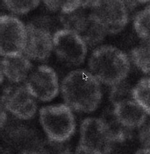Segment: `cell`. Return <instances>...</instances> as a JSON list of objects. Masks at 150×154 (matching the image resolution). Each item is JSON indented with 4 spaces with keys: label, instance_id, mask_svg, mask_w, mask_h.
<instances>
[{
    "label": "cell",
    "instance_id": "23",
    "mask_svg": "<svg viewBox=\"0 0 150 154\" xmlns=\"http://www.w3.org/2000/svg\"><path fill=\"white\" fill-rule=\"evenodd\" d=\"M63 1H44L43 3H44L46 8L52 12H57L60 11V8L62 6Z\"/></svg>",
    "mask_w": 150,
    "mask_h": 154
},
{
    "label": "cell",
    "instance_id": "3",
    "mask_svg": "<svg viewBox=\"0 0 150 154\" xmlns=\"http://www.w3.org/2000/svg\"><path fill=\"white\" fill-rule=\"evenodd\" d=\"M39 121L47 139L53 141L66 143L76 131L74 114L66 104L42 107L39 110Z\"/></svg>",
    "mask_w": 150,
    "mask_h": 154
},
{
    "label": "cell",
    "instance_id": "15",
    "mask_svg": "<svg viewBox=\"0 0 150 154\" xmlns=\"http://www.w3.org/2000/svg\"><path fill=\"white\" fill-rule=\"evenodd\" d=\"M133 98L147 115L150 116V77H145L133 86Z\"/></svg>",
    "mask_w": 150,
    "mask_h": 154
},
{
    "label": "cell",
    "instance_id": "1",
    "mask_svg": "<svg viewBox=\"0 0 150 154\" xmlns=\"http://www.w3.org/2000/svg\"><path fill=\"white\" fill-rule=\"evenodd\" d=\"M60 89L65 104L78 112L95 111L102 99L100 82L85 69L69 72L62 81Z\"/></svg>",
    "mask_w": 150,
    "mask_h": 154
},
{
    "label": "cell",
    "instance_id": "9",
    "mask_svg": "<svg viewBox=\"0 0 150 154\" xmlns=\"http://www.w3.org/2000/svg\"><path fill=\"white\" fill-rule=\"evenodd\" d=\"M24 85L33 97L44 102H50L59 93L57 74L51 67L47 65L33 68Z\"/></svg>",
    "mask_w": 150,
    "mask_h": 154
},
{
    "label": "cell",
    "instance_id": "25",
    "mask_svg": "<svg viewBox=\"0 0 150 154\" xmlns=\"http://www.w3.org/2000/svg\"><path fill=\"white\" fill-rule=\"evenodd\" d=\"M135 154H150V150L145 148H141L139 149Z\"/></svg>",
    "mask_w": 150,
    "mask_h": 154
},
{
    "label": "cell",
    "instance_id": "26",
    "mask_svg": "<svg viewBox=\"0 0 150 154\" xmlns=\"http://www.w3.org/2000/svg\"><path fill=\"white\" fill-rule=\"evenodd\" d=\"M19 154H38V153L35 150H26L21 152Z\"/></svg>",
    "mask_w": 150,
    "mask_h": 154
},
{
    "label": "cell",
    "instance_id": "19",
    "mask_svg": "<svg viewBox=\"0 0 150 154\" xmlns=\"http://www.w3.org/2000/svg\"><path fill=\"white\" fill-rule=\"evenodd\" d=\"M2 3L4 7L11 12L16 15H24L35 9L39 5L41 2L38 0H32V1L4 0Z\"/></svg>",
    "mask_w": 150,
    "mask_h": 154
},
{
    "label": "cell",
    "instance_id": "10",
    "mask_svg": "<svg viewBox=\"0 0 150 154\" xmlns=\"http://www.w3.org/2000/svg\"><path fill=\"white\" fill-rule=\"evenodd\" d=\"M2 106L16 118L28 120L36 114L37 104L25 85L7 87L2 97Z\"/></svg>",
    "mask_w": 150,
    "mask_h": 154
},
{
    "label": "cell",
    "instance_id": "11",
    "mask_svg": "<svg viewBox=\"0 0 150 154\" xmlns=\"http://www.w3.org/2000/svg\"><path fill=\"white\" fill-rule=\"evenodd\" d=\"M26 41L23 51L30 60L38 62L48 59L53 51V36L47 28L28 23Z\"/></svg>",
    "mask_w": 150,
    "mask_h": 154
},
{
    "label": "cell",
    "instance_id": "4",
    "mask_svg": "<svg viewBox=\"0 0 150 154\" xmlns=\"http://www.w3.org/2000/svg\"><path fill=\"white\" fill-rule=\"evenodd\" d=\"M91 16L103 28L106 34H117L128 22V9L124 1L96 0L84 1Z\"/></svg>",
    "mask_w": 150,
    "mask_h": 154
},
{
    "label": "cell",
    "instance_id": "7",
    "mask_svg": "<svg viewBox=\"0 0 150 154\" xmlns=\"http://www.w3.org/2000/svg\"><path fill=\"white\" fill-rule=\"evenodd\" d=\"M53 36V51L59 59L69 66H79L84 62L87 46L76 33L66 29L57 30Z\"/></svg>",
    "mask_w": 150,
    "mask_h": 154
},
{
    "label": "cell",
    "instance_id": "16",
    "mask_svg": "<svg viewBox=\"0 0 150 154\" xmlns=\"http://www.w3.org/2000/svg\"><path fill=\"white\" fill-rule=\"evenodd\" d=\"M133 28L140 38L145 42L150 43V4L136 14Z\"/></svg>",
    "mask_w": 150,
    "mask_h": 154
},
{
    "label": "cell",
    "instance_id": "6",
    "mask_svg": "<svg viewBox=\"0 0 150 154\" xmlns=\"http://www.w3.org/2000/svg\"><path fill=\"white\" fill-rule=\"evenodd\" d=\"M79 144L97 154H109L115 143L101 118H87L81 122Z\"/></svg>",
    "mask_w": 150,
    "mask_h": 154
},
{
    "label": "cell",
    "instance_id": "24",
    "mask_svg": "<svg viewBox=\"0 0 150 154\" xmlns=\"http://www.w3.org/2000/svg\"><path fill=\"white\" fill-rule=\"evenodd\" d=\"M74 154H97L80 146V144L76 148Z\"/></svg>",
    "mask_w": 150,
    "mask_h": 154
},
{
    "label": "cell",
    "instance_id": "5",
    "mask_svg": "<svg viewBox=\"0 0 150 154\" xmlns=\"http://www.w3.org/2000/svg\"><path fill=\"white\" fill-rule=\"evenodd\" d=\"M60 21L66 30L76 33L90 48L98 46L106 36L99 24L91 16L88 7L84 5L67 14H60Z\"/></svg>",
    "mask_w": 150,
    "mask_h": 154
},
{
    "label": "cell",
    "instance_id": "14",
    "mask_svg": "<svg viewBox=\"0 0 150 154\" xmlns=\"http://www.w3.org/2000/svg\"><path fill=\"white\" fill-rule=\"evenodd\" d=\"M101 119L108 128L115 143H123L127 139L130 130L124 127L114 114L113 109H106L103 112Z\"/></svg>",
    "mask_w": 150,
    "mask_h": 154
},
{
    "label": "cell",
    "instance_id": "13",
    "mask_svg": "<svg viewBox=\"0 0 150 154\" xmlns=\"http://www.w3.org/2000/svg\"><path fill=\"white\" fill-rule=\"evenodd\" d=\"M113 110L119 122L130 131L141 128L146 122L147 114L134 100L113 105Z\"/></svg>",
    "mask_w": 150,
    "mask_h": 154
},
{
    "label": "cell",
    "instance_id": "20",
    "mask_svg": "<svg viewBox=\"0 0 150 154\" xmlns=\"http://www.w3.org/2000/svg\"><path fill=\"white\" fill-rule=\"evenodd\" d=\"M36 150L38 154H72L68 145L46 139L39 143Z\"/></svg>",
    "mask_w": 150,
    "mask_h": 154
},
{
    "label": "cell",
    "instance_id": "8",
    "mask_svg": "<svg viewBox=\"0 0 150 154\" xmlns=\"http://www.w3.org/2000/svg\"><path fill=\"white\" fill-rule=\"evenodd\" d=\"M26 27L12 15L0 17V55L2 57L23 54L26 41Z\"/></svg>",
    "mask_w": 150,
    "mask_h": 154
},
{
    "label": "cell",
    "instance_id": "18",
    "mask_svg": "<svg viewBox=\"0 0 150 154\" xmlns=\"http://www.w3.org/2000/svg\"><path fill=\"white\" fill-rule=\"evenodd\" d=\"M133 87L125 80L112 86L110 93V102L114 105L124 101L133 100Z\"/></svg>",
    "mask_w": 150,
    "mask_h": 154
},
{
    "label": "cell",
    "instance_id": "21",
    "mask_svg": "<svg viewBox=\"0 0 150 154\" xmlns=\"http://www.w3.org/2000/svg\"><path fill=\"white\" fill-rule=\"evenodd\" d=\"M139 141L142 148L150 150V122L145 123L139 132Z\"/></svg>",
    "mask_w": 150,
    "mask_h": 154
},
{
    "label": "cell",
    "instance_id": "22",
    "mask_svg": "<svg viewBox=\"0 0 150 154\" xmlns=\"http://www.w3.org/2000/svg\"><path fill=\"white\" fill-rule=\"evenodd\" d=\"M84 1H63L60 8L61 14H67L79 8L83 5Z\"/></svg>",
    "mask_w": 150,
    "mask_h": 154
},
{
    "label": "cell",
    "instance_id": "17",
    "mask_svg": "<svg viewBox=\"0 0 150 154\" xmlns=\"http://www.w3.org/2000/svg\"><path fill=\"white\" fill-rule=\"evenodd\" d=\"M131 58L137 69L150 75V43L145 42L134 48L131 51Z\"/></svg>",
    "mask_w": 150,
    "mask_h": 154
},
{
    "label": "cell",
    "instance_id": "12",
    "mask_svg": "<svg viewBox=\"0 0 150 154\" xmlns=\"http://www.w3.org/2000/svg\"><path fill=\"white\" fill-rule=\"evenodd\" d=\"M30 60L25 55L3 57L1 60V77L13 84L25 82L33 69Z\"/></svg>",
    "mask_w": 150,
    "mask_h": 154
},
{
    "label": "cell",
    "instance_id": "2",
    "mask_svg": "<svg viewBox=\"0 0 150 154\" xmlns=\"http://www.w3.org/2000/svg\"><path fill=\"white\" fill-rule=\"evenodd\" d=\"M89 71L101 84L112 87L126 80L130 70L128 56L112 45L97 47L88 61Z\"/></svg>",
    "mask_w": 150,
    "mask_h": 154
}]
</instances>
